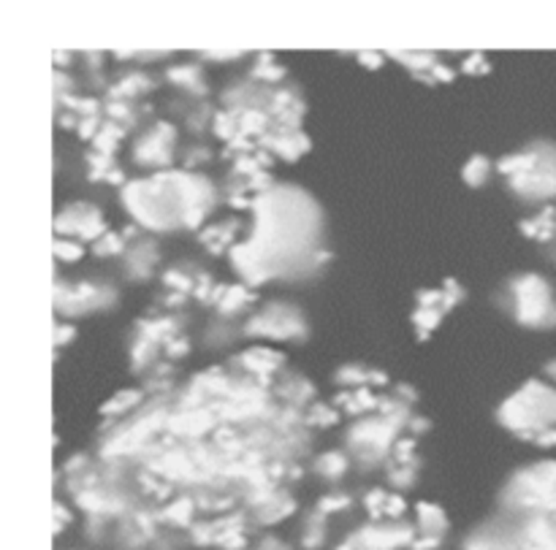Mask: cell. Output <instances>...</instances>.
Instances as JSON below:
<instances>
[{
    "label": "cell",
    "mask_w": 556,
    "mask_h": 550,
    "mask_svg": "<svg viewBox=\"0 0 556 550\" xmlns=\"http://www.w3.org/2000/svg\"><path fill=\"white\" fill-rule=\"evenodd\" d=\"M337 380H339V382H364V380H369V371H364V369H358V366H345V369L337 374Z\"/></svg>",
    "instance_id": "24"
},
{
    "label": "cell",
    "mask_w": 556,
    "mask_h": 550,
    "mask_svg": "<svg viewBox=\"0 0 556 550\" xmlns=\"http://www.w3.org/2000/svg\"><path fill=\"white\" fill-rule=\"evenodd\" d=\"M505 504L526 515L556 512V461H542L518 472L505 490Z\"/></svg>",
    "instance_id": "4"
},
{
    "label": "cell",
    "mask_w": 556,
    "mask_h": 550,
    "mask_svg": "<svg viewBox=\"0 0 556 550\" xmlns=\"http://www.w3.org/2000/svg\"><path fill=\"white\" fill-rule=\"evenodd\" d=\"M421 512V528L426 531V536H440V531L448 528V520H445V512L434 504H421L418 507Z\"/></svg>",
    "instance_id": "12"
},
{
    "label": "cell",
    "mask_w": 556,
    "mask_h": 550,
    "mask_svg": "<svg viewBox=\"0 0 556 550\" xmlns=\"http://www.w3.org/2000/svg\"><path fill=\"white\" fill-rule=\"evenodd\" d=\"M55 255L58 258H66V261H79L82 258V247L79 244H71V242H63V239H58L55 242Z\"/></svg>",
    "instance_id": "20"
},
{
    "label": "cell",
    "mask_w": 556,
    "mask_h": 550,
    "mask_svg": "<svg viewBox=\"0 0 556 550\" xmlns=\"http://www.w3.org/2000/svg\"><path fill=\"white\" fill-rule=\"evenodd\" d=\"M394 439V426L385 423V420H366L361 426L353 428V436L350 442L353 445H372V447H385L388 442Z\"/></svg>",
    "instance_id": "10"
},
{
    "label": "cell",
    "mask_w": 556,
    "mask_h": 550,
    "mask_svg": "<svg viewBox=\"0 0 556 550\" xmlns=\"http://www.w3.org/2000/svg\"><path fill=\"white\" fill-rule=\"evenodd\" d=\"M120 250H123V242H120V236H115V234L101 236V239H98V244H96V252H98V255H107V252H120Z\"/></svg>",
    "instance_id": "23"
},
{
    "label": "cell",
    "mask_w": 556,
    "mask_h": 550,
    "mask_svg": "<svg viewBox=\"0 0 556 550\" xmlns=\"http://www.w3.org/2000/svg\"><path fill=\"white\" fill-rule=\"evenodd\" d=\"M247 334H261V336H272V339H291V336L304 334V320L299 317L296 309L274 304L250 320Z\"/></svg>",
    "instance_id": "6"
},
{
    "label": "cell",
    "mask_w": 556,
    "mask_h": 550,
    "mask_svg": "<svg viewBox=\"0 0 556 550\" xmlns=\"http://www.w3.org/2000/svg\"><path fill=\"white\" fill-rule=\"evenodd\" d=\"M464 71H467V74H475V71H488V66H486L483 55H472V58L464 63Z\"/></svg>",
    "instance_id": "27"
},
{
    "label": "cell",
    "mask_w": 556,
    "mask_h": 550,
    "mask_svg": "<svg viewBox=\"0 0 556 550\" xmlns=\"http://www.w3.org/2000/svg\"><path fill=\"white\" fill-rule=\"evenodd\" d=\"M139 401V390H123V393H117L107 407H104V412L109 415V412H123V409H128V407H134Z\"/></svg>",
    "instance_id": "16"
},
{
    "label": "cell",
    "mask_w": 556,
    "mask_h": 550,
    "mask_svg": "<svg viewBox=\"0 0 556 550\" xmlns=\"http://www.w3.org/2000/svg\"><path fill=\"white\" fill-rule=\"evenodd\" d=\"M188 353V342H171L169 344V355H185Z\"/></svg>",
    "instance_id": "33"
},
{
    "label": "cell",
    "mask_w": 556,
    "mask_h": 550,
    "mask_svg": "<svg viewBox=\"0 0 556 550\" xmlns=\"http://www.w3.org/2000/svg\"><path fill=\"white\" fill-rule=\"evenodd\" d=\"M277 361H280V355H274L269 350H250L245 355V363L255 371H272L277 366Z\"/></svg>",
    "instance_id": "14"
},
{
    "label": "cell",
    "mask_w": 556,
    "mask_h": 550,
    "mask_svg": "<svg viewBox=\"0 0 556 550\" xmlns=\"http://www.w3.org/2000/svg\"><path fill=\"white\" fill-rule=\"evenodd\" d=\"M486 177H488V160H486L483 155H475V158L464 166V182L472 185V188H477V185L486 182Z\"/></svg>",
    "instance_id": "13"
},
{
    "label": "cell",
    "mask_w": 556,
    "mask_h": 550,
    "mask_svg": "<svg viewBox=\"0 0 556 550\" xmlns=\"http://www.w3.org/2000/svg\"><path fill=\"white\" fill-rule=\"evenodd\" d=\"M55 228L58 231H66V234H79L82 239H96L104 236V220H101V212L96 206H88V204H74L69 206L58 220H55Z\"/></svg>",
    "instance_id": "8"
},
{
    "label": "cell",
    "mask_w": 556,
    "mask_h": 550,
    "mask_svg": "<svg viewBox=\"0 0 556 550\" xmlns=\"http://www.w3.org/2000/svg\"><path fill=\"white\" fill-rule=\"evenodd\" d=\"M385 512H388V515H402V512H404L402 496H388V499H385Z\"/></svg>",
    "instance_id": "29"
},
{
    "label": "cell",
    "mask_w": 556,
    "mask_h": 550,
    "mask_svg": "<svg viewBox=\"0 0 556 550\" xmlns=\"http://www.w3.org/2000/svg\"><path fill=\"white\" fill-rule=\"evenodd\" d=\"M410 428H415V431H423V428H429V423H426V420H412V423H410Z\"/></svg>",
    "instance_id": "37"
},
{
    "label": "cell",
    "mask_w": 556,
    "mask_h": 550,
    "mask_svg": "<svg viewBox=\"0 0 556 550\" xmlns=\"http://www.w3.org/2000/svg\"><path fill=\"white\" fill-rule=\"evenodd\" d=\"M245 301H247L245 288H228L226 296H223V301H220V309H223V312H236Z\"/></svg>",
    "instance_id": "18"
},
{
    "label": "cell",
    "mask_w": 556,
    "mask_h": 550,
    "mask_svg": "<svg viewBox=\"0 0 556 550\" xmlns=\"http://www.w3.org/2000/svg\"><path fill=\"white\" fill-rule=\"evenodd\" d=\"M93 133H96V120H88V123L79 125V136H82V139H90Z\"/></svg>",
    "instance_id": "32"
},
{
    "label": "cell",
    "mask_w": 556,
    "mask_h": 550,
    "mask_svg": "<svg viewBox=\"0 0 556 550\" xmlns=\"http://www.w3.org/2000/svg\"><path fill=\"white\" fill-rule=\"evenodd\" d=\"M534 442H537V445H542V447H551V445H556V428H548V431L537 434V436H534Z\"/></svg>",
    "instance_id": "30"
},
{
    "label": "cell",
    "mask_w": 556,
    "mask_h": 550,
    "mask_svg": "<svg viewBox=\"0 0 556 550\" xmlns=\"http://www.w3.org/2000/svg\"><path fill=\"white\" fill-rule=\"evenodd\" d=\"M434 79H442V82H448V79H453V71H448L445 66H437V69H434Z\"/></svg>",
    "instance_id": "35"
},
{
    "label": "cell",
    "mask_w": 556,
    "mask_h": 550,
    "mask_svg": "<svg viewBox=\"0 0 556 550\" xmlns=\"http://www.w3.org/2000/svg\"><path fill=\"white\" fill-rule=\"evenodd\" d=\"M394 482H399V485H407V482H410V469H404V472H396V474H394Z\"/></svg>",
    "instance_id": "36"
},
{
    "label": "cell",
    "mask_w": 556,
    "mask_h": 550,
    "mask_svg": "<svg viewBox=\"0 0 556 550\" xmlns=\"http://www.w3.org/2000/svg\"><path fill=\"white\" fill-rule=\"evenodd\" d=\"M412 542V528L407 526H366L356 531L339 550H396Z\"/></svg>",
    "instance_id": "7"
},
{
    "label": "cell",
    "mask_w": 556,
    "mask_h": 550,
    "mask_svg": "<svg viewBox=\"0 0 556 550\" xmlns=\"http://www.w3.org/2000/svg\"><path fill=\"white\" fill-rule=\"evenodd\" d=\"M239 128H242V133H258L264 128V115L261 112H245Z\"/></svg>",
    "instance_id": "22"
},
{
    "label": "cell",
    "mask_w": 556,
    "mask_h": 550,
    "mask_svg": "<svg viewBox=\"0 0 556 550\" xmlns=\"http://www.w3.org/2000/svg\"><path fill=\"white\" fill-rule=\"evenodd\" d=\"M107 179H112V182H123V174H120V171H112V174H107Z\"/></svg>",
    "instance_id": "38"
},
{
    "label": "cell",
    "mask_w": 556,
    "mask_h": 550,
    "mask_svg": "<svg viewBox=\"0 0 556 550\" xmlns=\"http://www.w3.org/2000/svg\"><path fill=\"white\" fill-rule=\"evenodd\" d=\"M545 371H548V374H551V377L556 380V361H551V363L545 366Z\"/></svg>",
    "instance_id": "39"
},
{
    "label": "cell",
    "mask_w": 556,
    "mask_h": 550,
    "mask_svg": "<svg viewBox=\"0 0 556 550\" xmlns=\"http://www.w3.org/2000/svg\"><path fill=\"white\" fill-rule=\"evenodd\" d=\"M190 509H193V501H190V499H182V501H177L174 507H169V512H166V515H169V518H174L177 523H182V526H185V523L190 520Z\"/></svg>",
    "instance_id": "21"
},
{
    "label": "cell",
    "mask_w": 556,
    "mask_h": 550,
    "mask_svg": "<svg viewBox=\"0 0 556 550\" xmlns=\"http://www.w3.org/2000/svg\"><path fill=\"white\" fill-rule=\"evenodd\" d=\"M412 320H415V325L423 328V331H421V339H426V331L437 328V323H440V312H437V309H418Z\"/></svg>",
    "instance_id": "19"
},
{
    "label": "cell",
    "mask_w": 556,
    "mask_h": 550,
    "mask_svg": "<svg viewBox=\"0 0 556 550\" xmlns=\"http://www.w3.org/2000/svg\"><path fill=\"white\" fill-rule=\"evenodd\" d=\"M255 234L247 244L231 250L234 269L258 285L274 274L301 269L318 244L320 212L315 201L296 188H274L255 201Z\"/></svg>",
    "instance_id": "1"
},
{
    "label": "cell",
    "mask_w": 556,
    "mask_h": 550,
    "mask_svg": "<svg viewBox=\"0 0 556 550\" xmlns=\"http://www.w3.org/2000/svg\"><path fill=\"white\" fill-rule=\"evenodd\" d=\"M358 60H361L366 69H380V66H383V55H377V52H361Z\"/></svg>",
    "instance_id": "28"
},
{
    "label": "cell",
    "mask_w": 556,
    "mask_h": 550,
    "mask_svg": "<svg viewBox=\"0 0 556 550\" xmlns=\"http://www.w3.org/2000/svg\"><path fill=\"white\" fill-rule=\"evenodd\" d=\"M394 58L396 60H402V63H407V69H415V71H421V69H437L440 63L431 58V55H426V52H412V55H404V52H394Z\"/></svg>",
    "instance_id": "15"
},
{
    "label": "cell",
    "mask_w": 556,
    "mask_h": 550,
    "mask_svg": "<svg viewBox=\"0 0 556 550\" xmlns=\"http://www.w3.org/2000/svg\"><path fill=\"white\" fill-rule=\"evenodd\" d=\"M71 336H74V328L58 325V334H55V342H58V344H63V339H71Z\"/></svg>",
    "instance_id": "34"
},
{
    "label": "cell",
    "mask_w": 556,
    "mask_h": 550,
    "mask_svg": "<svg viewBox=\"0 0 556 550\" xmlns=\"http://www.w3.org/2000/svg\"><path fill=\"white\" fill-rule=\"evenodd\" d=\"M440 545V536H423L421 542H412V550H431Z\"/></svg>",
    "instance_id": "31"
},
{
    "label": "cell",
    "mask_w": 556,
    "mask_h": 550,
    "mask_svg": "<svg viewBox=\"0 0 556 550\" xmlns=\"http://www.w3.org/2000/svg\"><path fill=\"white\" fill-rule=\"evenodd\" d=\"M212 188L193 174H158L155 179L134 182L123 190V201L134 217L158 231L177 225L196 228L209 206Z\"/></svg>",
    "instance_id": "2"
},
{
    "label": "cell",
    "mask_w": 556,
    "mask_h": 550,
    "mask_svg": "<svg viewBox=\"0 0 556 550\" xmlns=\"http://www.w3.org/2000/svg\"><path fill=\"white\" fill-rule=\"evenodd\" d=\"M513 296H515V317L524 325L542 328L556 325V301L551 293V285L537 274H524L513 280Z\"/></svg>",
    "instance_id": "5"
},
{
    "label": "cell",
    "mask_w": 556,
    "mask_h": 550,
    "mask_svg": "<svg viewBox=\"0 0 556 550\" xmlns=\"http://www.w3.org/2000/svg\"><path fill=\"white\" fill-rule=\"evenodd\" d=\"M166 285H171V288H177V290H190V280L182 277L180 271H169V274H166Z\"/></svg>",
    "instance_id": "25"
},
{
    "label": "cell",
    "mask_w": 556,
    "mask_h": 550,
    "mask_svg": "<svg viewBox=\"0 0 556 550\" xmlns=\"http://www.w3.org/2000/svg\"><path fill=\"white\" fill-rule=\"evenodd\" d=\"M499 420L521 436H537L556 426V390L529 380L499 409Z\"/></svg>",
    "instance_id": "3"
},
{
    "label": "cell",
    "mask_w": 556,
    "mask_h": 550,
    "mask_svg": "<svg viewBox=\"0 0 556 550\" xmlns=\"http://www.w3.org/2000/svg\"><path fill=\"white\" fill-rule=\"evenodd\" d=\"M171 142H174L171 128H169V125H158V128L139 144V150H136L139 163H166V160L171 158V155H169Z\"/></svg>",
    "instance_id": "9"
},
{
    "label": "cell",
    "mask_w": 556,
    "mask_h": 550,
    "mask_svg": "<svg viewBox=\"0 0 556 550\" xmlns=\"http://www.w3.org/2000/svg\"><path fill=\"white\" fill-rule=\"evenodd\" d=\"M345 466H348V461H345L339 453H326V455L318 461V469H320V472H326V474H331V477L342 474V472H345Z\"/></svg>",
    "instance_id": "17"
},
{
    "label": "cell",
    "mask_w": 556,
    "mask_h": 550,
    "mask_svg": "<svg viewBox=\"0 0 556 550\" xmlns=\"http://www.w3.org/2000/svg\"><path fill=\"white\" fill-rule=\"evenodd\" d=\"M467 550H521L518 547V534H499V531H480L467 542Z\"/></svg>",
    "instance_id": "11"
},
{
    "label": "cell",
    "mask_w": 556,
    "mask_h": 550,
    "mask_svg": "<svg viewBox=\"0 0 556 550\" xmlns=\"http://www.w3.org/2000/svg\"><path fill=\"white\" fill-rule=\"evenodd\" d=\"M348 504H350L348 496H329L326 501H320V509L329 512V509H342V507H348Z\"/></svg>",
    "instance_id": "26"
}]
</instances>
